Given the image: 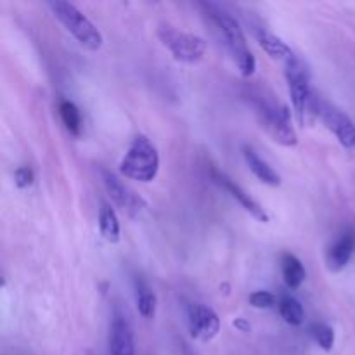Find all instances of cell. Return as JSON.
<instances>
[{
    "label": "cell",
    "instance_id": "1",
    "mask_svg": "<svg viewBox=\"0 0 355 355\" xmlns=\"http://www.w3.org/2000/svg\"><path fill=\"white\" fill-rule=\"evenodd\" d=\"M200 7L203 9L205 17H207V19L210 21L211 26H214L217 37L220 38V42L225 45L229 54L232 55V59H234L236 66L239 68L241 75L252 76L257 69L255 55H253L252 51L248 49L246 37L245 33H243V28L239 26L236 17H232L227 10L222 9L217 3L201 2Z\"/></svg>",
    "mask_w": 355,
    "mask_h": 355
},
{
    "label": "cell",
    "instance_id": "2",
    "mask_svg": "<svg viewBox=\"0 0 355 355\" xmlns=\"http://www.w3.org/2000/svg\"><path fill=\"white\" fill-rule=\"evenodd\" d=\"M49 9L52 10L55 19L66 28L68 33L75 37L82 47L89 49V51H99L103 47V35L97 30L96 24L71 2L66 0H52L47 3Z\"/></svg>",
    "mask_w": 355,
    "mask_h": 355
},
{
    "label": "cell",
    "instance_id": "3",
    "mask_svg": "<svg viewBox=\"0 0 355 355\" xmlns=\"http://www.w3.org/2000/svg\"><path fill=\"white\" fill-rule=\"evenodd\" d=\"M159 172V155L146 135H137L120 162V173L139 182H153Z\"/></svg>",
    "mask_w": 355,
    "mask_h": 355
},
{
    "label": "cell",
    "instance_id": "4",
    "mask_svg": "<svg viewBox=\"0 0 355 355\" xmlns=\"http://www.w3.org/2000/svg\"><path fill=\"white\" fill-rule=\"evenodd\" d=\"M253 107L259 114L262 127L269 132L274 141L279 142L281 146H286V148L297 146V132L291 125L290 111L286 106H279V104L272 103L266 97H257V99H253Z\"/></svg>",
    "mask_w": 355,
    "mask_h": 355
},
{
    "label": "cell",
    "instance_id": "5",
    "mask_svg": "<svg viewBox=\"0 0 355 355\" xmlns=\"http://www.w3.org/2000/svg\"><path fill=\"white\" fill-rule=\"evenodd\" d=\"M286 82L291 104H293L295 118H297L300 127H305V120H307V113L311 111L314 96H312L311 90V73L297 55L286 62Z\"/></svg>",
    "mask_w": 355,
    "mask_h": 355
},
{
    "label": "cell",
    "instance_id": "6",
    "mask_svg": "<svg viewBox=\"0 0 355 355\" xmlns=\"http://www.w3.org/2000/svg\"><path fill=\"white\" fill-rule=\"evenodd\" d=\"M158 37L162 44L170 51V54L180 62L193 64L203 59L207 52V42L205 38L194 33L179 31L172 26H159Z\"/></svg>",
    "mask_w": 355,
    "mask_h": 355
},
{
    "label": "cell",
    "instance_id": "7",
    "mask_svg": "<svg viewBox=\"0 0 355 355\" xmlns=\"http://www.w3.org/2000/svg\"><path fill=\"white\" fill-rule=\"evenodd\" d=\"M311 110H314V113L319 114L326 128L336 135L343 148L355 151V123L350 120L349 114H345L333 104L322 99H314V97H312Z\"/></svg>",
    "mask_w": 355,
    "mask_h": 355
},
{
    "label": "cell",
    "instance_id": "8",
    "mask_svg": "<svg viewBox=\"0 0 355 355\" xmlns=\"http://www.w3.org/2000/svg\"><path fill=\"white\" fill-rule=\"evenodd\" d=\"M101 175H103V182L106 186L107 194L114 201V205L120 207V210L123 214H127L128 217H137L144 210L146 201L132 187L121 182L113 172H110V170H101Z\"/></svg>",
    "mask_w": 355,
    "mask_h": 355
},
{
    "label": "cell",
    "instance_id": "9",
    "mask_svg": "<svg viewBox=\"0 0 355 355\" xmlns=\"http://www.w3.org/2000/svg\"><path fill=\"white\" fill-rule=\"evenodd\" d=\"M187 328L193 338L210 342L220 331V319L217 312L203 304H191L187 307Z\"/></svg>",
    "mask_w": 355,
    "mask_h": 355
},
{
    "label": "cell",
    "instance_id": "10",
    "mask_svg": "<svg viewBox=\"0 0 355 355\" xmlns=\"http://www.w3.org/2000/svg\"><path fill=\"white\" fill-rule=\"evenodd\" d=\"M110 354L111 355H135L134 328L127 312L114 307L110 326Z\"/></svg>",
    "mask_w": 355,
    "mask_h": 355
},
{
    "label": "cell",
    "instance_id": "11",
    "mask_svg": "<svg viewBox=\"0 0 355 355\" xmlns=\"http://www.w3.org/2000/svg\"><path fill=\"white\" fill-rule=\"evenodd\" d=\"M210 175H211V180H214V182L217 184L220 189H224L225 193L232 198V200L238 201V203L241 205V207L245 208L250 215H253L257 220L263 222V224H267V222L270 220L269 214H267V211L260 207L259 201L253 200V198L250 196V194L246 193V191L243 189L239 184H236L231 177L225 175L224 172H220V170H217V168H211Z\"/></svg>",
    "mask_w": 355,
    "mask_h": 355
},
{
    "label": "cell",
    "instance_id": "12",
    "mask_svg": "<svg viewBox=\"0 0 355 355\" xmlns=\"http://www.w3.org/2000/svg\"><path fill=\"white\" fill-rule=\"evenodd\" d=\"M355 253V231L347 229L335 239L326 255V263L331 272H340L350 263Z\"/></svg>",
    "mask_w": 355,
    "mask_h": 355
},
{
    "label": "cell",
    "instance_id": "13",
    "mask_svg": "<svg viewBox=\"0 0 355 355\" xmlns=\"http://www.w3.org/2000/svg\"><path fill=\"white\" fill-rule=\"evenodd\" d=\"M243 156H245L246 165H248V168L252 170L253 175H255L257 179L262 180V182L267 184V186H272V187L279 186L281 184L279 173H277L276 170L269 165V163L263 162V159L260 158V156L257 155L252 148H248V146H246V148H243Z\"/></svg>",
    "mask_w": 355,
    "mask_h": 355
},
{
    "label": "cell",
    "instance_id": "14",
    "mask_svg": "<svg viewBox=\"0 0 355 355\" xmlns=\"http://www.w3.org/2000/svg\"><path fill=\"white\" fill-rule=\"evenodd\" d=\"M281 272H283V279L290 290H298L307 277L304 263L291 253H284L281 257Z\"/></svg>",
    "mask_w": 355,
    "mask_h": 355
},
{
    "label": "cell",
    "instance_id": "15",
    "mask_svg": "<svg viewBox=\"0 0 355 355\" xmlns=\"http://www.w3.org/2000/svg\"><path fill=\"white\" fill-rule=\"evenodd\" d=\"M255 35H257V40H259L260 47H262L263 51L270 55V58L283 59V61H286V62L290 61L291 58H295L293 51H291V49L288 47V45L284 44L279 37H276V35L270 33V31L260 28V30L255 31Z\"/></svg>",
    "mask_w": 355,
    "mask_h": 355
},
{
    "label": "cell",
    "instance_id": "16",
    "mask_svg": "<svg viewBox=\"0 0 355 355\" xmlns=\"http://www.w3.org/2000/svg\"><path fill=\"white\" fill-rule=\"evenodd\" d=\"M135 304H137V311L142 318H155L158 298H156L155 291L148 286V283L142 277H135Z\"/></svg>",
    "mask_w": 355,
    "mask_h": 355
},
{
    "label": "cell",
    "instance_id": "17",
    "mask_svg": "<svg viewBox=\"0 0 355 355\" xmlns=\"http://www.w3.org/2000/svg\"><path fill=\"white\" fill-rule=\"evenodd\" d=\"M99 231L101 236L111 245H116L120 241V220H118L116 211L107 203H103L99 208Z\"/></svg>",
    "mask_w": 355,
    "mask_h": 355
},
{
    "label": "cell",
    "instance_id": "18",
    "mask_svg": "<svg viewBox=\"0 0 355 355\" xmlns=\"http://www.w3.org/2000/svg\"><path fill=\"white\" fill-rule=\"evenodd\" d=\"M277 307H279V314L288 324L291 326H300L304 324L305 321V312L304 307H302L300 302L297 300L291 295H283L277 302Z\"/></svg>",
    "mask_w": 355,
    "mask_h": 355
},
{
    "label": "cell",
    "instance_id": "19",
    "mask_svg": "<svg viewBox=\"0 0 355 355\" xmlns=\"http://www.w3.org/2000/svg\"><path fill=\"white\" fill-rule=\"evenodd\" d=\"M59 114H61L66 130L75 135V137H78L80 132H82V116H80V110L76 107V104L71 103V101H62L59 104Z\"/></svg>",
    "mask_w": 355,
    "mask_h": 355
},
{
    "label": "cell",
    "instance_id": "20",
    "mask_svg": "<svg viewBox=\"0 0 355 355\" xmlns=\"http://www.w3.org/2000/svg\"><path fill=\"white\" fill-rule=\"evenodd\" d=\"M311 335L314 336L315 343L322 350H326V352H329L333 349V345H335V331L328 324H322V322L321 324H314L311 328Z\"/></svg>",
    "mask_w": 355,
    "mask_h": 355
},
{
    "label": "cell",
    "instance_id": "21",
    "mask_svg": "<svg viewBox=\"0 0 355 355\" xmlns=\"http://www.w3.org/2000/svg\"><path fill=\"white\" fill-rule=\"evenodd\" d=\"M250 304L255 309H270L276 305V297L270 291H255L250 295Z\"/></svg>",
    "mask_w": 355,
    "mask_h": 355
},
{
    "label": "cell",
    "instance_id": "22",
    "mask_svg": "<svg viewBox=\"0 0 355 355\" xmlns=\"http://www.w3.org/2000/svg\"><path fill=\"white\" fill-rule=\"evenodd\" d=\"M14 180H16V186L19 189H28V187L33 184L35 180V173L30 166H19L14 173Z\"/></svg>",
    "mask_w": 355,
    "mask_h": 355
},
{
    "label": "cell",
    "instance_id": "23",
    "mask_svg": "<svg viewBox=\"0 0 355 355\" xmlns=\"http://www.w3.org/2000/svg\"><path fill=\"white\" fill-rule=\"evenodd\" d=\"M180 355H196V352H194L187 343L180 342Z\"/></svg>",
    "mask_w": 355,
    "mask_h": 355
},
{
    "label": "cell",
    "instance_id": "24",
    "mask_svg": "<svg viewBox=\"0 0 355 355\" xmlns=\"http://www.w3.org/2000/svg\"><path fill=\"white\" fill-rule=\"evenodd\" d=\"M234 326L238 329H241V331H250V326L246 324V322L243 321V319H238V321H234Z\"/></svg>",
    "mask_w": 355,
    "mask_h": 355
}]
</instances>
